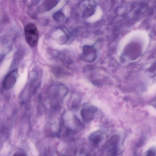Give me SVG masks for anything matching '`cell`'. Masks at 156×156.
Masks as SVG:
<instances>
[{"mask_svg": "<svg viewBox=\"0 0 156 156\" xmlns=\"http://www.w3.org/2000/svg\"><path fill=\"white\" fill-rule=\"evenodd\" d=\"M96 109L93 107L84 108L81 110V117L85 121L89 120L93 118Z\"/></svg>", "mask_w": 156, "mask_h": 156, "instance_id": "cell-4", "label": "cell"}, {"mask_svg": "<svg viewBox=\"0 0 156 156\" xmlns=\"http://www.w3.org/2000/svg\"><path fill=\"white\" fill-rule=\"evenodd\" d=\"M68 93L65 85L58 84L52 86L48 91V97L52 108L56 110L60 107L64 97Z\"/></svg>", "mask_w": 156, "mask_h": 156, "instance_id": "cell-1", "label": "cell"}, {"mask_svg": "<svg viewBox=\"0 0 156 156\" xmlns=\"http://www.w3.org/2000/svg\"><path fill=\"white\" fill-rule=\"evenodd\" d=\"M24 34L28 44L32 47H35L38 43L39 33L35 24L30 23L27 24L24 28Z\"/></svg>", "mask_w": 156, "mask_h": 156, "instance_id": "cell-2", "label": "cell"}, {"mask_svg": "<svg viewBox=\"0 0 156 156\" xmlns=\"http://www.w3.org/2000/svg\"><path fill=\"white\" fill-rule=\"evenodd\" d=\"M18 71L14 70L8 74L3 82V87L5 90L11 89L15 85L17 80Z\"/></svg>", "mask_w": 156, "mask_h": 156, "instance_id": "cell-3", "label": "cell"}, {"mask_svg": "<svg viewBox=\"0 0 156 156\" xmlns=\"http://www.w3.org/2000/svg\"><path fill=\"white\" fill-rule=\"evenodd\" d=\"M146 156H155V153L154 151L150 150L148 152Z\"/></svg>", "mask_w": 156, "mask_h": 156, "instance_id": "cell-5", "label": "cell"}, {"mask_svg": "<svg viewBox=\"0 0 156 156\" xmlns=\"http://www.w3.org/2000/svg\"><path fill=\"white\" fill-rule=\"evenodd\" d=\"M14 156H24V155L21 154L17 153L14 154Z\"/></svg>", "mask_w": 156, "mask_h": 156, "instance_id": "cell-6", "label": "cell"}]
</instances>
